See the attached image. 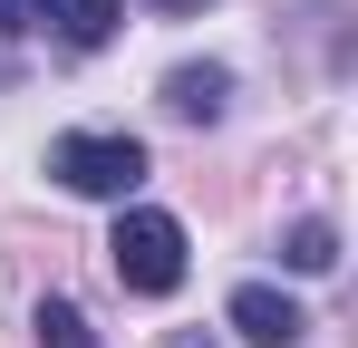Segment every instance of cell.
Instances as JSON below:
<instances>
[{"label": "cell", "instance_id": "3957f363", "mask_svg": "<svg viewBox=\"0 0 358 348\" xmlns=\"http://www.w3.org/2000/svg\"><path fill=\"white\" fill-rule=\"evenodd\" d=\"M233 329H242L252 348H291L300 329H310V319H300V300H291V290H271V281H242V290H233Z\"/></svg>", "mask_w": 358, "mask_h": 348}, {"label": "cell", "instance_id": "30bf717a", "mask_svg": "<svg viewBox=\"0 0 358 348\" xmlns=\"http://www.w3.org/2000/svg\"><path fill=\"white\" fill-rule=\"evenodd\" d=\"M175 348H213V339H175Z\"/></svg>", "mask_w": 358, "mask_h": 348}, {"label": "cell", "instance_id": "7a4b0ae2", "mask_svg": "<svg viewBox=\"0 0 358 348\" xmlns=\"http://www.w3.org/2000/svg\"><path fill=\"white\" fill-rule=\"evenodd\" d=\"M49 174H59L68 194H87V203H126L145 184V145L136 136H59L49 145Z\"/></svg>", "mask_w": 358, "mask_h": 348}, {"label": "cell", "instance_id": "5b68a950", "mask_svg": "<svg viewBox=\"0 0 358 348\" xmlns=\"http://www.w3.org/2000/svg\"><path fill=\"white\" fill-rule=\"evenodd\" d=\"M223 97H233V78H223V68H175V78H165V107L194 116V126H213Z\"/></svg>", "mask_w": 358, "mask_h": 348}, {"label": "cell", "instance_id": "277c9868", "mask_svg": "<svg viewBox=\"0 0 358 348\" xmlns=\"http://www.w3.org/2000/svg\"><path fill=\"white\" fill-rule=\"evenodd\" d=\"M39 20H49V29H59L68 49H107V39H117V0H29V29H39Z\"/></svg>", "mask_w": 358, "mask_h": 348}, {"label": "cell", "instance_id": "ba28073f", "mask_svg": "<svg viewBox=\"0 0 358 348\" xmlns=\"http://www.w3.org/2000/svg\"><path fill=\"white\" fill-rule=\"evenodd\" d=\"M0 39H29V0H0Z\"/></svg>", "mask_w": 358, "mask_h": 348}, {"label": "cell", "instance_id": "6da1fadb", "mask_svg": "<svg viewBox=\"0 0 358 348\" xmlns=\"http://www.w3.org/2000/svg\"><path fill=\"white\" fill-rule=\"evenodd\" d=\"M107 261H117L126 290H145V300H165V290L184 281V223L175 213H117V232H107Z\"/></svg>", "mask_w": 358, "mask_h": 348}, {"label": "cell", "instance_id": "8992f818", "mask_svg": "<svg viewBox=\"0 0 358 348\" xmlns=\"http://www.w3.org/2000/svg\"><path fill=\"white\" fill-rule=\"evenodd\" d=\"M281 261H291V271H339V232L310 213V223H291V232H281Z\"/></svg>", "mask_w": 358, "mask_h": 348}, {"label": "cell", "instance_id": "9c48e42d", "mask_svg": "<svg viewBox=\"0 0 358 348\" xmlns=\"http://www.w3.org/2000/svg\"><path fill=\"white\" fill-rule=\"evenodd\" d=\"M165 10H203V0H165Z\"/></svg>", "mask_w": 358, "mask_h": 348}, {"label": "cell", "instance_id": "52a82bcc", "mask_svg": "<svg viewBox=\"0 0 358 348\" xmlns=\"http://www.w3.org/2000/svg\"><path fill=\"white\" fill-rule=\"evenodd\" d=\"M39 348H97L87 310H78V300H39Z\"/></svg>", "mask_w": 358, "mask_h": 348}]
</instances>
